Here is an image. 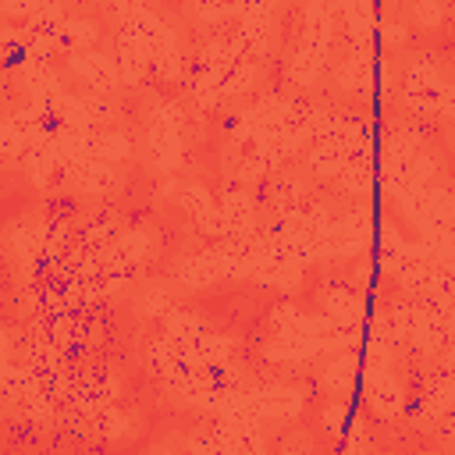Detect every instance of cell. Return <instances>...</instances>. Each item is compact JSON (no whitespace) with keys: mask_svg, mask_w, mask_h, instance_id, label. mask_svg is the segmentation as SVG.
Listing matches in <instances>:
<instances>
[{"mask_svg":"<svg viewBox=\"0 0 455 455\" xmlns=\"http://www.w3.org/2000/svg\"><path fill=\"white\" fill-rule=\"evenodd\" d=\"M334 28H338V7L334 4H306L299 32L288 46L284 78L291 85H313L323 71L331 50H334Z\"/></svg>","mask_w":455,"mask_h":455,"instance_id":"obj_1","label":"cell"},{"mask_svg":"<svg viewBox=\"0 0 455 455\" xmlns=\"http://www.w3.org/2000/svg\"><path fill=\"white\" fill-rule=\"evenodd\" d=\"M377 238V217L370 203L348 206L345 213H338L331 220L327 242H323V259H352V256H366L370 245Z\"/></svg>","mask_w":455,"mask_h":455,"instance_id":"obj_2","label":"cell"},{"mask_svg":"<svg viewBox=\"0 0 455 455\" xmlns=\"http://www.w3.org/2000/svg\"><path fill=\"white\" fill-rule=\"evenodd\" d=\"M444 96H448V78L437 71V64L430 57H416L405 68L402 78V103L416 121H427L434 114H444Z\"/></svg>","mask_w":455,"mask_h":455,"instance_id":"obj_3","label":"cell"},{"mask_svg":"<svg viewBox=\"0 0 455 455\" xmlns=\"http://www.w3.org/2000/svg\"><path fill=\"white\" fill-rule=\"evenodd\" d=\"M277 4H245V14L238 21V28L231 32L238 53L245 60H259L274 50L277 39Z\"/></svg>","mask_w":455,"mask_h":455,"instance_id":"obj_4","label":"cell"},{"mask_svg":"<svg viewBox=\"0 0 455 455\" xmlns=\"http://www.w3.org/2000/svg\"><path fill=\"white\" fill-rule=\"evenodd\" d=\"M60 181L68 192L75 196H89V199H107L124 185V171L117 164H103V160H85L75 167H60Z\"/></svg>","mask_w":455,"mask_h":455,"instance_id":"obj_5","label":"cell"},{"mask_svg":"<svg viewBox=\"0 0 455 455\" xmlns=\"http://www.w3.org/2000/svg\"><path fill=\"white\" fill-rule=\"evenodd\" d=\"M377 64H380L377 46H348L334 71L338 89L355 100H370L377 92Z\"/></svg>","mask_w":455,"mask_h":455,"instance_id":"obj_6","label":"cell"},{"mask_svg":"<svg viewBox=\"0 0 455 455\" xmlns=\"http://www.w3.org/2000/svg\"><path fill=\"white\" fill-rule=\"evenodd\" d=\"M306 405V387L299 384H263L252 387V419L256 423H281L295 419Z\"/></svg>","mask_w":455,"mask_h":455,"instance_id":"obj_7","label":"cell"},{"mask_svg":"<svg viewBox=\"0 0 455 455\" xmlns=\"http://www.w3.org/2000/svg\"><path fill=\"white\" fill-rule=\"evenodd\" d=\"M320 313L338 327H363L366 323V295L355 291L348 281H331L320 288Z\"/></svg>","mask_w":455,"mask_h":455,"instance_id":"obj_8","label":"cell"},{"mask_svg":"<svg viewBox=\"0 0 455 455\" xmlns=\"http://www.w3.org/2000/svg\"><path fill=\"white\" fill-rule=\"evenodd\" d=\"M363 398L373 416L395 419L405 409V391L395 377V370H363Z\"/></svg>","mask_w":455,"mask_h":455,"instance_id":"obj_9","label":"cell"},{"mask_svg":"<svg viewBox=\"0 0 455 455\" xmlns=\"http://www.w3.org/2000/svg\"><path fill=\"white\" fill-rule=\"evenodd\" d=\"M178 203L181 210L188 213L192 224H199L206 235H220L228 238V228H224V217H220V203L210 196V188L203 181H185L178 188Z\"/></svg>","mask_w":455,"mask_h":455,"instance_id":"obj_10","label":"cell"},{"mask_svg":"<svg viewBox=\"0 0 455 455\" xmlns=\"http://www.w3.org/2000/svg\"><path fill=\"white\" fill-rule=\"evenodd\" d=\"M359 377H363V363L355 352H338L323 363V370L316 373V387L327 395V398H345L352 402L355 387H359Z\"/></svg>","mask_w":455,"mask_h":455,"instance_id":"obj_11","label":"cell"},{"mask_svg":"<svg viewBox=\"0 0 455 455\" xmlns=\"http://www.w3.org/2000/svg\"><path fill=\"white\" fill-rule=\"evenodd\" d=\"M71 71L89 85V92H100L107 96L110 89H117L121 82V71H117V60L100 53V50H82V53H71Z\"/></svg>","mask_w":455,"mask_h":455,"instance_id":"obj_12","label":"cell"},{"mask_svg":"<svg viewBox=\"0 0 455 455\" xmlns=\"http://www.w3.org/2000/svg\"><path fill=\"white\" fill-rule=\"evenodd\" d=\"M117 71H121V82L128 85H139L142 78L153 75V57H149V46L139 32L132 28H117Z\"/></svg>","mask_w":455,"mask_h":455,"instance_id":"obj_13","label":"cell"},{"mask_svg":"<svg viewBox=\"0 0 455 455\" xmlns=\"http://www.w3.org/2000/svg\"><path fill=\"white\" fill-rule=\"evenodd\" d=\"M220 217L228 228V238L256 235V199L245 185H228L220 196Z\"/></svg>","mask_w":455,"mask_h":455,"instance_id":"obj_14","label":"cell"},{"mask_svg":"<svg viewBox=\"0 0 455 455\" xmlns=\"http://www.w3.org/2000/svg\"><path fill=\"white\" fill-rule=\"evenodd\" d=\"M338 18H341L348 46H377L380 11L373 4H338Z\"/></svg>","mask_w":455,"mask_h":455,"instance_id":"obj_15","label":"cell"},{"mask_svg":"<svg viewBox=\"0 0 455 455\" xmlns=\"http://www.w3.org/2000/svg\"><path fill=\"white\" fill-rule=\"evenodd\" d=\"M224 270H220V252L217 245L210 249H199V252H188L181 263H178V284L185 288H210L213 281H220Z\"/></svg>","mask_w":455,"mask_h":455,"instance_id":"obj_16","label":"cell"},{"mask_svg":"<svg viewBox=\"0 0 455 455\" xmlns=\"http://www.w3.org/2000/svg\"><path fill=\"white\" fill-rule=\"evenodd\" d=\"M267 206L274 210V217H284L299 206H306V178L302 174H274L270 185H267Z\"/></svg>","mask_w":455,"mask_h":455,"instance_id":"obj_17","label":"cell"},{"mask_svg":"<svg viewBox=\"0 0 455 455\" xmlns=\"http://www.w3.org/2000/svg\"><path fill=\"white\" fill-rule=\"evenodd\" d=\"M114 245H117V252H121L132 267H139V263H149V259L160 252V235H156L153 224H139V228L121 231Z\"/></svg>","mask_w":455,"mask_h":455,"instance_id":"obj_18","label":"cell"},{"mask_svg":"<svg viewBox=\"0 0 455 455\" xmlns=\"http://www.w3.org/2000/svg\"><path fill=\"white\" fill-rule=\"evenodd\" d=\"M323 352L320 341H306V338H270L263 345V355L270 363H309Z\"/></svg>","mask_w":455,"mask_h":455,"instance_id":"obj_19","label":"cell"},{"mask_svg":"<svg viewBox=\"0 0 455 455\" xmlns=\"http://www.w3.org/2000/svg\"><path fill=\"white\" fill-rule=\"evenodd\" d=\"M377 160H345L341 174L334 178L348 196H370L377 188Z\"/></svg>","mask_w":455,"mask_h":455,"instance_id":"obj_20","label":"cell"},{"mask_svg":"<svg viewBox=\"0 0 455 455\" xmlns=\"http://www.w3.org/2000/svg\"><path fill=\"white\" fill-rule=\"evenodd\" d=\"M210 331V323L199 316V313H188V309H171L167 316H164V334L171 338V341H178L181 348L185 345H192L196 338H203Z\"/></svg>","mask_w":455,"mask_h":455,"instance_id":"obj_21","label":"cell"},{"mask_svg":"<svg viewBox=\"0 0 455 455\" xmlns=\"http://www.w3.org/2000/svg\"><path fill=\"white\" fill-rule=\"evenodd\" d=\"M96 36H100V28L92 25V21H85V18H64V25L53 32V43H57V50H68V53H82L85 46H92L96 43Z\"/></svg>","mask_w":455,"mask_h":455,"instance_id":"obj_22","label":"cell"},{"mask_svg":"<svg viewBox=\"0 0 455 455\" xmlns=\"http://www.w3.org/2000/svg\"><path fill=\"white\" fill-rule=\"evenodd\" d=\"M89 423L96 427V434H100V437H107V441H124V437H132V434H135L139 416H135V412H128V409L110 405V409H103L100 416H92Z\"/></svg>","mask_w":455,"mask_h":455,"instance_id":"obj_23","label":"cell"},{"mask_svg":"<svg viewBox=\"0 0 455 455\" xmlns=\"http://www.w3.org/2000/svg\"><path fill=\"white\" fill-rule=\"evenodd\" d=\"M128 153H132V139H128L121 128L96 132V142H92V156H96V160H103V164H121Z\"/></svg>","mask_w":455,"mask_h":455,"instance_id":"obj_24","label":"cell"},{"mask_svg":"<svg viewBox=\"0 0 455 455\" xmlns=\"http://www.w3.org/2000/svg\"><path fill=\"white\" fill-rule=\"evenodd\" d=\"M142 316H167L171 313V284L167 281H146L135 299Z\"/></svg>","mask_w":455,"mask_h":455,"instance_id":"obj_25","label":"cell"},{"mask_svg":"<svg viewBox=\"0 0 455 455\" xmlns=\"http://www.w3.org/2000/svg\"><path fill=\"white\" fill-rule=\"evenodd\" d=\"M256 82H259V64H256V60H238V64L228 71V78H224V85H220V96H224V100L245 96Z\"/></svg>","mask_w":455,"mask_h":455,"instance_id":"obj_26","label":"cell"},{"mask_svg":"<svg viewBox=\"0 0 455 455\" xmlns=\"http://www.w3.org/2000/svg\"><path fill=\"white\" fill-rule=\"evenodd\" d=\"M409 39V25L402 21V14H395V7H380V21H377V43L387 50H398Z\"/></svg>","mask_w":455,"mask_h":455,"instance_id":"obj_27","label":"cell"},{"mask_svg":"<svg viewBox=\"0 0 455 455\" xmlns=\"http://www.w3.org/2000/svg\"><path fill=\"white\" fill-rule=\"evenodd\" d=\"M185 14L196 18L199 25H217V21L235 18V14L242 18V14H245V4H188Z\"/></svg>","mask_w":455,"mask_h":455,"instance_id":"obj_28","label":"cell"},{"mask_svg":"<svg viewBox=\"0 0 455 455\" xmlns=\"http://www.w3.org/2000/svg\"><path fill=\"white\" fill-rule=\"evenodd\" d=\"M352 402H345V398H331L327 405H323V412H320V423H323V430L327 434H334V437H345V430H348V423H352Z\"/></svg>","mask_w":455,"mask_h":455,"instance_id":"obj_29","label":"cell"},{"mask_svg":"<svg viewBox=\"0 0 455 455\" xmlns=\"http://www.w3.org/2000/svg\"><path fill=\"white\" fill-rule=\"evenodd\" d=\"M405 14L419 25V28H441V21L448 18V7L437 4V0H416L405 7Z\"/></svg>","mask_w":455,"mask_h":455,"instance_id":"obj_30","label":"cell"}]
</instances>
